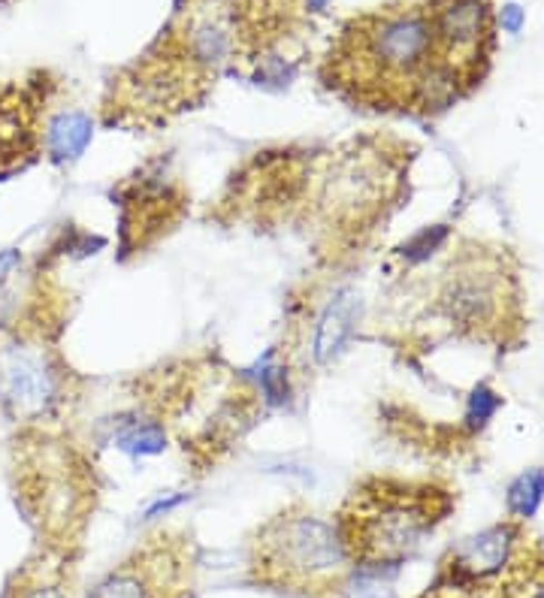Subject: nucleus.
<instances>
[{
	"mask_svg": "<svg viewBox=\"0 0 544 598\" xmlns=\"http://www.w3.org/2000/svg\"><path fill=\"white\" fill-rule=\"evenodd\" d=\"M530 529L521 520H502V524L472 535L463 545L451 547L438 559L436 577L417 598H484L491 596L502 575L508 571L514 556L521 554Z\"/></svg>",
	"mask_w": 544,
	"mask_h": 598,
	"instance_id": "4468645a",
	"label": "nucleus"
},
{
	"mask_svg": "<svg viewBox=\"0 0 544 598\" xmlns=\"http://www.w3.org/2000/svg\"><path fill=\"white\" fill-rule=\"evenodd\" d=\"M88 137H91V121L86 116H79V112L58 116L46 124V146H49V155L55 161L76 158L79 151L86 149Z\"/></svg>",
	"mask_w": 544,
	"mask_h": 598,
	"instance_id": "dca6fc26",
	"label": "nucleus"
},
{
	"mask_svg": "<svg viewBox=\"0 0 544 598\" xmlns=\"http://www.w3.org/2000/svg\"><path fill=\"white\" fill-rule=\"evenodd\" d=\"M433 281L429 315L448 323L451 336L496 351H514L523 339L521 272L508 248L491 242H459L451 248Z\"/></svg>",
	"mask_w": 544,
	"mask_h": 598,
	"instance_id": "6e6552de",
	"label": "nucleus"
},
{
	"mask_svg": "<svg viewBox=\"0 0 544 598\" xmlns=\"http://www.w3.org/2000/svg\"><path fill=\"white\" fill-rule=\"evenodd\" d=\"M234 61L251 73L281 64L290 46H297L318 19L327 0H227Z\"/></svg>",
	"mask_w": 544,
	"mask_h": 598,
	"instance_id": "f8f14e48",
	"label": "nucleus"
},
{
	"mask_svg": "<svg viewBox=\"0 0 544 598\" xmlns=\"http://www.w3.org/2000/svg\"><path fill=\"white\" fill-rule=\"evenodd\" d=\"M70 369L49 339L16 336L0 345V408L24 427H43L58 420L70 390Z\"/></svg>",
	"mask_w": 544,
	"mask_h": 598,
	"instance_id": "9b49d317",
	"label": "nucleus"
},
{
	"mask_svg": "<svg viewBox=\"0 0 544 598\" xmlns=\"http://www.w3.org/2000/svg\"><path fill=\"white\" fill-rule=\"evenodd\" d=\"M125 399L130 411L118 420V448L149 457L176 441L191 478L218 469L257 427L267 402L264 387L215 351L172 357L133 375Z\"/></svg>",
	"mask_w": 544,
	"mask_h": 598,
	"instance_id": "f257e3e1",
	"label": "nucleus"
},
{
	"mask_svg": "<svg viewBox=\"0 0 544 598\" xmlns=\"http://www.w3.org/2000/svg\"><path fill=\"white\" fill-rule=\"evenodd\" d=\"M234 61L227 0H179L158 40L118 67L100 100V124L160 130L200 109Z\"/></svg>",
	"mask_w": 544,
	"mask_h": 598,
	"instance_id": "20e7f679",
	"label": "nucleus"
},
{
	"mask_svg": "<svg viewBox=\"0 0 544 598\" xmlns=\"http://www.w3.org/2000/svg\"><path fill=\"white\" fill-rule=\"evenodd\" d=\"M200 541L188 524H158L88 589L86 598H197Z\"/></svg>",
	"mask_w": 544,
	"mask_h": 598,
	"instance_id": "1a4fd4ad",
	"label": "nucleus"
},
{
	"mask_svg": "<svg viewBox=\"0 0 544 598\" xmlns=\"http://www.w3.org/2000/svg\"><path fill=\"white\" fill-rule=\"evenodd\" d=\"M357 568L333 517L309 502H288L246 538V580L285 598H348Z\"/></svg>",
	"mask_w": 544,
	"mask_h": 598,
	"instance_id": "423d86ee",
	"label": "nucleus"
},
{
	"mask_svg": "<svg viewBox=\"0 0 544 598\" xmlns=\"http://www.w3.org/2000/svg\"><path fill=\"white\" fill-rule=\"evenodd\" d=\"M16 502L37 545L82 556L100 505V475L86 450L52 429L31 427L16 448Z\"/></svg>",
	"mask_w": 544,
	"mask_h": 598,
	"instance_id": "0eeeda50",
	"label": "nucleus"
},
{
	"mask_svg": "<svg viewBox=\"0 0 544 598\" xmlns=\"http://www.w3.org/2000/svg\"><path fill=\"white\" fill-rule=\"evenodd\" d=\"M320 86L357 112L438 116L459 103L438 49L433 0H390L342 24L320 58Z\"/></svg>",
	"mask_w": 544,
	"mask_h": 598,
	"instance_id": "f03ea898",
	"label": "nucleus"
},
{
	"mask_svg": "<svg viewBox=\"0 0 544 598\" xmlns=\"http://www.w3.org/2000/svg\"><path fill=\"white\" fill-rule=\"evenodd\" d=\"M415 146L394 133H360L311 151L294 233L306 236L320 267H345L385 230L408 197Z\"/></svg>",
	"mask_w": 544,
	"mask_h": 598,
	"instance_id": "7ed1b4c3",
	"label": "nucleus"
},
{
	"mask_svg": "<svg viewBox=\"0 0 544 598\" xmlns=\"http://www.w3.org/2000/svg\"><path fill=\"white\" fill-rule=\"evenodd\" d=\"M457 511V487L438 475H363L345 492L333 526L357 571L403 566Z\"/></svg>",
	"mask_w": 544,
	"mask_h": 598,
	"instance_id": "39448f33",
	"label": "nucleus"
},
{
	"mask_svg": "<svg viewBox=\"0 0 544 598\" xmlns=\"http://www.w3.org/2000/svg\"><path fill=\"white\" fill-rule=\"evenodd\" d=\"M438 49L457 97H469L487 79L500 43L493 0H433Z\"/></svg>",
	"mask_w": 544,
	"mask_h": 598,
	"instance_id": "ddd939ff",
	"label": "nucleus"
},
{
	"mask_svg": "<svg viewBox=\"0 0 544 598\" xmlns=\"http://www.w3.org/2000/svg\"><path fill=\"white\" fill-rule=\"evenodd\" d=\"M118 209V257L137 260L158 248L191 212V193L170 161L151 158L112 188Z\"/></svg>",
	"mask_w": 544,
	"mask_h": 598,
	"instance_id": "9d476101",
	"label": "nucleus"
},
{
	"mask_svg": "<svg viewBox=\"0 0 544 598\" xmlns=\"http://www.w3.org/2000/svg\"><path fill=\"white\" fill-rule=\"evenodd\" d=\"M82 556L61 554L52 547H33L3 584L0 598H73Z\"/></svg>",
	"mask_w": 544,
	"mask_h": 598,
	"instance_id": "2eb2a0df",
	"label": "nucleus"
}]
</instances>
